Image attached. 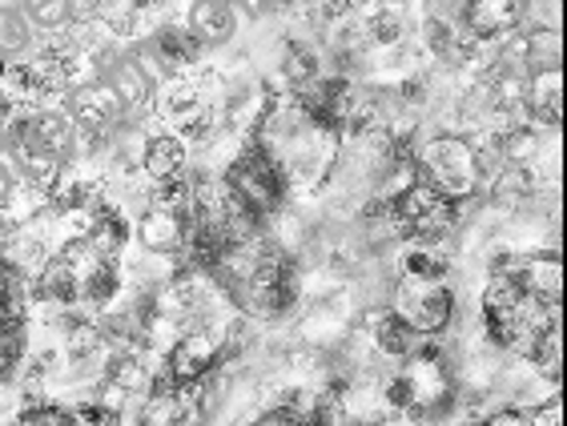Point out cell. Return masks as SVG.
Masks as SVG:
<instances>
[{
    "label": "cell",
    "mask_w": 567,
    "mask_h": 426,
    "mask_svg": "<svg viewBox=\"0 0 567 426\" xmlns=\"http://www.w3.org/2000/svg\"><path fill=\"white\" fill-rule=\"evenodd\" d=\"M89 4H93V0H89Z\"/></svg>",
    "instance_id": "1f68e13d"
},
{
    "label": "cell",
    "mask_w": 567,
    "mask_h": 426,
    "mask_svg": "<svg viewBox=\"0 0 567 426\" xmlns=\"http://www.w3.org/2000/svg\"><path fill=\"white\" fill-rule=\"evenodd\" d=\"M258 423L266 426H286V423H310V411H302V406H274V411H266Z\"/></svg>",
    "instance_id": "d4e9b609"
},
{
    "label": "cell",
    "mask_w": 567,
    "mask_h": 426,
    "mask_svg": "<svg viewBox=\"0 0 567 426\" xmlns=\"http://www.w3.org/2000/svg\"><path fill=\"white\" fill-rule=\"evenodd\" d=\"M44 302H53V306H73L81 302V270L69 262L65 253L61 258H49L41 266V282H37Z\"/></svg>",
    "instance_id": "8fae6325"
},
{
    "label": "cell",
    "mask_w": 567,
    "mask_h": 426,
    "mask_svg": "<svg viewBox=\"0 0 567 426\" xmlns=\"http://www.w3.org/2000/svg\"><path fill=\"white\" fill-rule=\"evenodd\" d=\"M142 165L153 181H169V177H177L186 169V145L177 142V137H165V133L162 137H150V142H145Z\"/></svg>",
    "instance_id": "4fadbf2b"
},
{
    "label": "cell",
    "mask_w": 567,
    "mask_h": 426,
    "mask_svg": "<svg viewBox=\"0 0 567 426\" xmlns=\"http://www.w3.org/2000/svg\"><path fill=\"white\" fill-rule=\"evenodd\" d=\"M17 423H33V426H61V423H73V411L56 403H44V398H29L21 406V418Z\"/></svg>",
    "instance_id": "44dd1931"
},
{
    "label": "cell",
    "mask_w": 567,
    "mask_h": 426,
    "mask_svg": "<svg viewBox=\"0 0 567 426\" xmlns=\"http://www.w3.org/2000/svg\"><path fill=\"white\" fill-rule=\"evenodd\" d=\"M451 197L439 194L431 181H411V186H403V194H399V201H394V218L403 221L406 233H443L451 226Z\"/></svg>",
    "instance_id": "3957f363"
},
{
    "label": "cell",
    "mask_w": 567,
    "mask_h": 426,
    "mask_svg": "<svg viewBox=\"0 0 567 426\" xmlns=\"http://www.w3.org/2000/svg\"><path fill=\"white\" fill-rule=\"evenodd\" d=\"M386 403L399 406V411H415V391H411V378H406V374H399V378L386 383Z\"/></svg>",
    "instance_id": "cb8c5ba5"
},
{
    "label": "cell",
    "mask_w": 567,
    "mask_h": 426,
    "mask_svg": "<svg viewBox=\"0 0 567 426\" xmlns=\"http://www.w3.org/2000/svg\"><path fill=\"white\" fill-rule=\"evenodd\" d=\"M524 97H532V110L539 121H547L551 129L559 125V69H551V73H539L535 77V85L527 89Z\"/></svg>",
    "instance_id": "2e32d148"
},
{
    "label": "cell",
    "mask_w": 567,
    "mask_h": 426,
    "mask_svg": "<svg viewBox=\"0 0 567 426\" xmlns=\"http://www.w3.org/2000/svg\"><path fill=\"white\" fill-rule=\"evenodd\" d=\"M374 318V339H379V346L391 354V359H411L419 346V334L411 322H406L403 314H371Z\"/></svg>",
    "instance_id": "5bb4252c"
},
{
    "label": "cell",
    "mask_w": 567,
    "mask_h": 426,
    "mask_svg": "<svg viewBox=\"0 0 567 426\" xmlns=\"http://www.w3.org/2000/svg\"><path fill=\"white\" fill-rule=\"evenodd\" d=\"M125 101L113 93L110 81H89V85L73 89V97H69V117L81 133L89 137H105V133L125 117Z\"/></svg>",
    "instance_id": "277c9868"
},
{
    "label": "cell",
    "mask_w": 567,
    "mask_h": 426,
    "mask_svg": "<svg viewBox=\"0 0 567 426\" xmlns=\"http://www.w3.org/2000/svg\"><path fill=\"white\" fill-rule=\"evenodd\" d=\"M492 423H527V418H524V411H499Z\"/></svg>",
    "instance_id": "83f0119b"
},
{
    "label": "cell",
    "mask_w": 567,
    "mask_h": 426,
    "mask_svg": "<svg viewBox=\"0 0 567 426\" xmlns=\"http://www.w3.org/2000/svg\"><path fill=\"white\" fill-rule=\"evenodd\" d=\"M33 41V24L17 9H0V53H24Z\"/></svg>",
    "instance_id": "e0dca14e"
},
{
    "label": "cell",
    "mask_w": 567,
    "mask_h": 426,
    "mask_svg": "<svg viewBox=\"0 0 567 426\" xmlns=\"http://www.w3.org/2000/svg\"><path fill=\"white\" fill-rule=\"evenodd\" d=\"M186 29L197 37L202 49H214V44H226L238 29V12H234V0H194L186 12Z\"/></svg>",
    "instance_id": "52a82bcc"
},
{
    "label": "cell",
    "mask_w": 567,
    "mask_h": 426,
    "mask_svg": "<svg viewBox=\"0 0 567 426\" xmlns=\"http://www.w3.org/2000/svg\"><path fill=\"white\" fill-rule=\"evenodd\" d=\"M503 154L507 162H527L535 154V133L532 129H512L503 137Z\"/></svg>",
    "instance_id": "7402d4cb"
},
{
    "label": "cell",
    "mask_w": 567,
    "mask_h": 426,
    "mask_svg": "<svg viewBox=\"0 0 567 426\" xmlns=\"http://www.w3.org/2000/svg\"><path fill=\"white\" fill-rule=\"evenodd\" d=\"M24 17H29L37 29L61 33V29L76 24V0H24Z\"/></svg>",
    "instance_id": "9a60e30c"
},
{
    "label": "cell",
    "mask_w": 567,
    "mask_h": 426,
    "mask_svg": "<svg viewBox=\"0 0 567 426\" xmlns=\"http://www.w3.org/2000/svg\"><path fill=\"white\" fill-rule=\"evenodd\" d=\"M262 4H286V0H262Z\"/></svg>",
    "instance_id": "4dcf8cb0"
},
{
    "label": "cell",
    "mask_w": 567,
    "mask_h": 426,
    "mask_svg": "<svg viewBox=\"0 0 567 426\" xmlns=\"http://www.w3.org/2000/svg\"><path fill=\"white\" fill-rule=\"evenodd\" d=\"M399 314L419 334H439L451 318V290L443 282H415V278H406L403 294H399Z\"/></svg>",
    "instance_id": "5b68a950"
},
{
    "label": "cell",
    "mask_w": 567,
    "mask_h": 426,
    "mask_svg": "<svg viewBox=\"0 0 567 426\" xmlns=\"http://www.w3.org/2000/svg\"><path fill=\"white\" fill-rule=\"evenodd\" d=\"M347 12H354L350 0H322V17H330V21H334V17H347Z\"/></svg>",
    "instance_id": "484cf974"
},
{
    "label": "cell",
    "mask_w": 567,
    "mask_h": 426,
    "mask_svg": "<svg viewBox=\"0 0 567 426\" xmlns=\"http://www.w3.org/2000/svg\"><path fill=\"white\" fill-rule=\"evenodd\" d=\"M226 189L238 197L241 206L250 209L254 218H270L274 209L286 201V177L282 169L274 165V157L266 154L262 142L246 145L226 169Z\"/></svg>",
    "instance_id": "6da1fadb"
},
{
    "label": "cell",
    "mask_w": 567,
    "mask_h": 426,
    "mask_svg": "<svg viewBox=\"0 0 567 426\" xmlns=\"http://www.w3.org/2000/svg\"><path fill=\"white\" fill-rule=\"evenodd\" d=\"M527 0H471L467 4V29L480 41H495V37L512 33L519 17H524Z\"/></svg>",
    "instance_id": "ba28073f"
},
{
    "label": "cell",
    "mask_w": 567,
    "mask_h": 426,
    "mask_svg": "<svg viewBox=\"0 0 567 426\" xmlns=\"http://www.w3.org/2000/svg\"><path fill=\"white\" fill-rule=\"evenodd\" d=\"M169 0H137V9H165Z\"/></svg>",
    "instance_id": "f546056e"
},
{
    "label": "cell",
    "mask_w": 567,
    "mask_h": 426,
    "mask_svg": "<svg viewBox=\"0 0 567 426\" xmlns=\"http://www.w3.org/2000/svg\"><path fill=\"white\" fill-rule=\"evenodd\" d=\"M406 266V278H415V282H443L447 278V258H439L431 250H411L403 258Z\"/></svg>",
    "instance_id": "d6986e66"
},
{
    "label": "cell",
    "mask_w": 567,
    "mask_h": 426,
    "mask_svg": "<svg viewBox=\"0 0 567 426\" xmlns=\"http://www.w3.org/2000/svg\"><path fill=\"white\" fill-rule=\"evenodd\" d=\"M137 233H142V246L150 253H177L186 246V226H182V218H177L174 209H162V206L145 214Z\"/></svg>",
    "instance_id": "7c38bea8"
},
{
    "label": "cell",
    "mask_w": 567,
    "mask_h": 426,
    "mask_svg": "<svg viewBox=\"0 0 567 426\" xmlns=\"http://www.w3.org/2000/svg\"><path fill=\"white\" fill-rule=\"evenodd\" d=\"M426 174H431V186L447 197H463L475 189L480 181V162H475V149L467 142H455V137H443V142L426 145Z\"/></svg>",
    "instance_id": "7a4b0ae2"
},
{
    "label": "cell",
    "mask_w": 567,
    "mask_h": 426,
    "mask_svg": "<svg viewBox=\"0 0 567 426\" xmlns=\"http://www.w3.org/2000/svg\"><path fill=\"white\" fill-rule=\"evenodd\" d=\"M153 53L162 56L165 73H186V69L197 65V53H202V44L189 29L182 24H162L157 33H153Z\"/></svg>",
    "instance_id": "30bf717a"
},
{
    "label": "cell",
    "mask_w": 567,
    "mask_h": 426,
    "mask_svg": "<svg viewBox=\"0 0 567 426\" xmlns=\"http://www.w3.org/2000/svg\"><path fill=\"white\" fill-rule=\"evenodd\" d=\"M286 77L295 81V85H315L318 81V56L315 49H306V44H290L286 49Z\"/></svg>",
    "instance_id": "ffe728a7"
},
{
    "label": "cell",
    "mask_w": 567,
    "mask_h": 426,
    "mask_svg": "<svg viewBox=\"0 0 567 426\" xmlns=\"http://www.w3.org/2000/svg\"><path fill=\"white\" fill-rule=\"evenodd\" d=\"M21 133H29L37 145H44L49 154H56L61 162H69V157L76 154V125L73 117H65V113H53V110H44V113H33L29 121H21L17 125Z\"/></svg>",
    "instance_id": "9c48e42d"
},
{
    "label": "cell",
    "mask_w": 567,
    "mask_h": 426,
    "mask_svg": "<svg viewBox=\"0 0 567 426\" xmlns=\"http://www.w3.org/2000/svg\"><path fill=\"white\" fill-rule=\"evenodd\" d=\"M214 354H218V350H214V342H209L206 334H186V339H177L174 350H169V359H165V374L174 378L177 391L189 394L209 374Z\"/></svg>",
    "instance_id": "8992f818"
},
{
    "label": "cell",
    "mask_w": 567,
    "mask_h": 426,
    "mask_svg": "<svg viewBox=\"0 0 567 426\" xmlns=\"http://www.w3.org/2000/svg\"><path fill=\"white\" fill-rule=\"evenodd\" d=\"M535 423H559V403L544 406V411H539V418H535Z\"/></svg>",
    "instance_id": "f1b7e54d"
},
{
    "label": "cell",
    "mask_w": 567,
    "mask_h": 426,
    "mask_svg": "<svg viewBox=\"0 0 567 426\" xmlns=\"http://www.w3.org/2000/svg\"><path fill=\"white\" fill-rule=\"evenodd\" d=\"M9 194H12L9 169H4V165H0V206H4V201H9Z\"/></svg>",
    "instance_id": "4316f807"
},
{
    "label": "cell",
    "mask_w": 567,
    "mask_h": 426,
    "mask_svg": "<svg viewBox=\"0 0 567 426\" xmlns=\"http://www.w3.org/2000/svg\"><path fill=\"white\" fill-rule=\"evenodd\" d=\"M93 12L110 33H130L142 9H137V0H93Z\"/></svg>",
    "instance_id": "ac0fdd59"
},
{
    "label": "cell",
    "mask_w": 567,
    "mask_h": 426,
    "mask_svg": "<svg viewBox=\"0 0 567 426\" xmlns=\"http://www.w3.org/2000/svg\"><path fill=\"white\" fill-rule=\"evenodd\" d=\"M367 33H371V41H374V44H394L403 29H399V21H394L391 12H382V9H379V12L371 17V24H367Z\"/></svg>",
    "instance_id": "603a6c76"
}]
</instances>
